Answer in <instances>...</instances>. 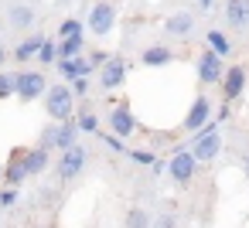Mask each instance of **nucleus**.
<instances>
[{
	"label": "nucleus",
	"instance_id": "obj_1",
	"mask_svg": "<svg viewBox=\"0 0 249 228\" xmlns=\"http://www.w3.org/2000/svg\"><path fill=\"white\" fill-rule=\"evenodd\" d=\"M188 150H191V157H195L198 163L212 160V157H215V153L222 150V136H218L215 123H205L201 130H195V136L188 140Z\"/></svg>",
	"mask_w": 249,
	"mask_h": 228
},
{
	"label": "nucleus",
	"instance_id": "obj_2",
	"mask_svg": "<svg viewBox=\"0 0 249 228\" xmlns=\"http://www.w3.org/2000/svg\"><path fill=\"white\" fill-rule=\"evenodd\" d=\"M75 136H79V126H75V119L69 116V119H52V126H45L41 130V140H38V147H45V150H52V147H58V150H65V147H72L75 143Z\"/></svg>",
	"mask_w": 249,
	"mask_h": 228
},
{
	"label": "nucleus",
	"instance_id": "obj_3",
	"mask_svg": "<svg viewBox=\"0 0 249 228\" xmlns=\"http://www.w3.org/2000/svg\"><path fill=\"white\" fill-rule=\"evenodd\" d=\"M45 109H48V116H52L55 123L75 116V96H72V89H69V85H52V89H45Z\"/></svg>",
	"mask_w": 249,
	"mask_h": 228
},
{
	"label": "nucleus",
	"instance_id": "obj_4",
	"mask_svg": "<svg viewBox=\"0 0 249 228\" xmlns=\"http://www.w3.org/2000/svg\"><path fill=\"white\" fill-rule=\"evenodd\" d=\"M45 89H48V79L41 72H21V75H14V96L24 99V102H35L38 96H45Z\"/></svg>",
	"mask_w": 249,
	"mask_h": 228
},
{
	"label": "nucleus",
	"instance_id": "obj_5",
	"mask_svg": "<svg viewBox=\"0 0 249 228\" xmlns=\"http://www.w3.org/2000/svg\"><path fill=\"white\" fill-rule=\"evenodd\" d=\"M58 177L62 180H75L82 170H86V150L79 147V143H72V147H65L62 150V160H58Z\"/></svg>",
	"mask_w": 249,
	"mask_h": 228
},
{
	"label": "nucleus",
	"instance_id": "obj_6",
	"mask_svg": "<svg viewBox=\"0 0 249 228\" xmlns=\"http://www.w3.org/2000/svg\"><path fill=\"white\" fill-rule=\"evenodd\" d=\"M89 31L92 34H109L113 31V24H116V7L109 4V0H99V4H92V11H89Z\"/></svg>",
	"mask_w": 249,
	"mask_h": 228
},
{
	"label": "nucleus",
	"instance_id": "obj_7",
	"mask_svg": "<svg viewBox=\"0 0 249 228\" xmlns=\"http://www.w3.org/2000/svg\"><path fill=\"white\" fill-rule=\"evenodd\" d=\"M246 79H249V72L242 68V65H229V72H222V96H225V102H235L242 92H246Z\"/></svg>",
	"mask_w": 249,
	"mask_h": 228
},
{
	"label": "nucleus",
	"instance_id": "obj_8",
	"mask_svg": "<svg viewBox=\"0 0 249 228\" xmlns=\"http://www.w3.org/2000/svg\"><path fill=\"white\" fill-rule=\"evenodd\" d=\"M195 170H198V160L191 157V150H178V153L167 160V170H164V174H171L178 184H188V180L195 177Z\"/></svg>",
	"mask_w": 249,
	"mask_h": 228
},
{
	"label": "nucleus",
	"instance_id": "obj_9",
	"mask_svg": "<svg viewBox=\"0 0 249 228\" xmlns=\"http://www.w3.org/2000/svg\"><path fill=\"white\" fill-rule=\"evenodd\" d=\"M126 82V62L123 58H106L103 65H99V85L106 89V92H113V89H120Z\"/></svg>",
	"mask_w": 249,
	"mask_h": 228
},
{
	"label": "nucleus",
	"instance_id": "obj_10",
	"mask_svg": "<svg viewBox=\"0 0 249 228\" xmlns=\"http://www.w3.org/2000/svg\"><path fill=\"white\" fill-rule=\"evenodd\" d=\"M222 72H225L222 55H215L212 48H208V51H201V58H198V79H201L205 85H215V82L222 79Z\"/></svg>",
	"mask_w": 249,
	"mask_h": 228
},
{
	"label": "nucleus",
	"instance_id": "obj_11",
	"mask_svg": "<svg viewBox=\"0 0 249 228\" xmlns=\"http://www.w3.org/2000/svg\"><path fill=\"white\" fill-rule=\"evenodd\" d=\"M208 119H212V102H208V96H198V99L191 102L188 116H184V130L195 133V130H201Z\"/></svg>",
	"mask_w": 249,
	"mask_h": 228
},
{
	"label": "nucleus",
	"instance_id": "obj_12",
	"mask_svg": "<svg viewBox=\"0 0 249 228\" xmlns=\"http://www.w3.org/2000/svg\"><path fill=\"white\" fill-rule=\"evenodd\" d=\"M109 130L116 133V136H130L133 130H137V119H133V113H130V106H116L113 113H109Z\"/></svg>",
	"mask_w": 249,
	"mask_h": 228
},
{
	"label": "nucleus",
	"instance_id": "obj_13",
	"mask_svg": "<svg viewBox=\"0 0 249 228\" xmlns=\"http://www.w3.org/2000/svg\"><path fill=\"white\" fill-rule=\"evenodd\" d=\"M225 21L235 31L249 28V0H225Z\"/></svg>",
	"mask_w": 249,
	"mask_h": 228
},
{
	"label": "nucleus",
	"instance_id": "obj_14",
	"mask_svg": "<svg viewBox=\"0 0 249 228\" xmlns=\"http://www.w3.org/2000/svg\"><path fill=\"white\" fill-rule=\"evenodd\" d=\"M21 163H24L28 177H35V174H45L52 160H48V150H45V147H35V150H24V153H21Z\"/></svg>",
	"mask_w": 249,
	"mask_h": 228
},
{
	"label": "nucleus",
	"instance_id": "obj_15",
	"mask_svg": "<svg viewBox=\"0 0 249 228\" xmlns=\"http://www.w3.org/2000/svg\"><path fill=\"white\" fill-rule=\"evenodd\" d=\"M164 31L174 34V38H188V34L195 31V17H191V14H174V17H167Z\"/></svg>",
	"mask_w": 249,
	"mask_h": 228
},
{
	"label": "nucleus",
	"instance_id": "obj_16",
	"mask_svg": "<svg viewBox=\"0 0 249 228\" xmlns=\"http://www.w3.org/2000/svg\"><path fill=\"white\" fill-rule=\"evenodd\" d=\"M140 62H143L147 68H164V65H171V62H174V51L157 45V48H147V51L140 55Z\"/></svg>",
	"mask_w": 249,
	"mask_h": 228
},
{
	"label": "nucleus",
	"instance_id": "obj_17",
	"mask_svg": "<svg viewBox=\"0 0 249 228\" xmlns=\"http://www.w3.org/2000/svg\"><path fill=\"white\" fill-rule=\"evenodd\" d=\"M0 177H4V180H7L11 187H21V184H24L28 170H24V163H21V153H18V157H14V160H11V163L4 167V174H0Z\"/></svg>",
	"mask_w": 249,
	"mask_h": 228
},
{
	"label": "nucleus",
	"instance_id": "obj_18",
	"mask_svg": "<svg viewBox=\"0 0 249 228\" xmlns=\"http://www.w3.org/2000/svg\"><path fill=\"white\" fill-rule=\"evenodd\" d=\"M41 41H45L41 34H31L28 41H21V45L14 48V58H18V62H31V58L38 55V48H41Z\"/></svg>",
	"mask_w": 249,
	"mask_h": 228
},
{
	"label": "nucleus",
	"instance_id": "obj_19",
	"mask_svg": "<svg viewBox=\"0 0 249 228\" xmlns=\"http://www.w3.org/2000/svg\"><path fill=\"white\" fill-rule=\"evenodd\" d=\"M11 24H14V28H21V31H24V28H31V24H35V11H31V7H24V4H14V7H11Z\"/></svg>",
	"mask_w": 249,
	"mask_h": 228
},
{
	"label": "nucleus",
	"instance_id": "obj_20",
	"mask_svg": "<svg viewBox=\"0 0 249 228\" xmlns=\"http://www.w3.org/2000/svg\"><path fill=\"white\" fill-rule=\"evenodd\" d=\"M208 48H212L215 55H222V58H229V55H232V41H229L222 31H208Z\"/></svg>",
	"mask_w": 249,
	"mask_h": 228
},
{
	"label": "nucleus",
	"instance_id": "obj_21",
	"mask_svg": "<svg viewBox=\"0 0 249 228\" xmlns=\"http://www.w3.org/2000/svg\"><path fill=\"white\" fill-rule=\"evenodd\" d=\"M55 45H58V58H72V55L82 51V34H75V38H58Z\"/></svg>",
	"mask_w": 249,
	"mask_h": 228
},
{
	"label": "nucleus",
	"instance_id": "obj_22",
	"mask_svg": "<svg viewBox=\"0 0 249 228\" xmlns=\"http://www.w3.org/2000/svg\"><path fill=\"white\" fill-rule=\"evenodd\" d=\"M150 221H154V218H150L143 208H130V211H126V228H150Z\"/></svg>",
	"mask_w": 249,
	"mask_h": 228
},
{
	"label": "nucleus",
	"instance_id": "obj_23",
	"mask_svg": "<svg viewBox=\"0 0 249 228\" xmlns=\"http://www.w3.org/2000/svg\"><path fill=\"white\" fill-rule=\"evenodd\" d=\"M75 119V126L82 130V133H99V116L96 113H79V116H72Z\"/></svg>",
	"mask_w": 249,
	"mask_h": 228
},
{
	"label": "nucleus",
	"instance_id": "obj_24",
	"mask_svg": "<svg viewBox=\"0 0 249 228\" xmlns=\"http://www.w3.org/2000/svg\"><path fill=\"white\" fill-rule=\"evenodd\" d=\"M55 58H58V45L45 38L41 48H38V62H41V65H55Z\"/></svg>",
	"mask_w": 249,
	"mask_h": 228
},
{
	"label": "nucleus",
	"instance_id": "obj_25",
	"mask_svg": "<svg viewBox=\"0 0 249 228\" xmlns=\"http://www.w3.org/2000/svg\"><path fill=\"white\" fill-rule=\"evenodd\" d=\"M75 34H82V21H75V17H65V21L58 24V38H75Z\"/></svg>",
	"mask_w": 249,
	"mask_h": 228
},
{
	"label": "nucleus",
	"instance_id": "obj_26",
	"mask_svg": "<svg viewBox=\"0 0 249 228\" xmlns=\"http://www.w3.org/2000/svg\"><path fill=\"white\" fill-rule=\"evenodd\" d=\"M69 89H72V96H86V92H89V75H75V79H69Z\"/></svg>",
	"mask_w": 249,
	"mask_h": 228
},
{
	"label": "nucleus",
	"instance_id": "obj_27",
	"mask_svg": "<svg viewBox=\"0 0 249 228\" xmlns=\"http://www.w3.org/2000/svg\"><path fill=\"white\" fill-rule=\"evenodd\" d=\"M18 197H21V191H18V187H11V184L0 191V204H4V208H14V204H18Z\"/></svg>",
	"mask_w": 249,
	"mask_h": 228
},
{
	"label": "nucleus",
	"instance_id": "obj_28",
	"mask_svg": "<svg viewBox=\"0 0 249 228\" xmlns=\"http://www.w3.org/2000/svg\"><path fill=\"white\" fill-rule=\"evenodd\" d=\"M7 96H14V75L0 72V99H7Z\"/></svg>",
	"mask_w": 249,
	"mask_h": 228
},
{
	"label": "nucleus",
	"instance_id": "obj_29",
	"mask_svg": "<svg viewBox=\"0 0 249 228\" xmlns=\"http://www.w3.org/2000/svg\"><path fill=\"white\" fill-rule=\"evenodd\" d=\"M103 140H106V147H109V150H116V153H126V143H123V136H116V133H106Z\"/></svg>",
	"mask_w": 249,
	"mask_h": 228
},
{
	"label": "nucleus",
	"instance_id": "obj_30",
	"mask_svg": "<svg viewBox=\"0 0 249 228\" xmlns=\"http://www.w3.org/2000/svg\"><path fill=\"white\" fill-rule=\"evenodd\" d=\"M150 228H178V218H171V214H160L157 221H150Z\"/></svg>",
	"mask_w": 249,
	"mask_h": 228
},
{
	"label": "nucleus",
	"instance_id": "obj_31",
	"mask_svg": "<svg viewBox=\"0 0 249 228\" xmlns=\"http://www.w3.org/2000/svg\"><path fill=\"white\" fill-rule=\"evenodd\" d=\"M130 157H133V160H137V163H147V167H150V163H154V153H150V150H133V153H130Z\"/></svg>",
	"mask_w": 249,
	"mask_h": 228
},
{
	"label": "nucleus",
	"instance_id": "obj_32",
	"mask_svg": "<svg viewBox=\"0 0 249 228\" xmlns=\"http://www.w3.org/2000/svg\"><path fill=\"white\" fill-rule=\"evenodd\" d=\"M106 58H109L106 51H92V55H89V62H92V68H99V65H103Z\"/></svg>",
	"mask_w": 249,
	"mask_h": 228
},
{
	"label": "nucleus",
	"instance_id": "obj_33",
	"mask_svg": "<svg viewBox=\"0 0 249 228\" xmlns=\"http://www.w3.org/2000/svg\"><path fill=\"white\" fill-rule=\"evenodd\" d=\"M225 119H229V102H225V106L218 109V116H215V123H225Z\"/></svg>",
	"mask_w": 249,
	"mask_h": 228
},
{
	"label": "nucleus",
	"instance_id": "obj_34",
	"mask_svg": "<svg viewBox=\"0 0 249 228\" xmlns=\"http://www.w3.org/2000/svg\"><path fill=\"white\" fill-rule=\"evenodd\" d=\"M198 7L201 11H212V0H198Z\"/></svg>",
	"mask_w": 249,
	"mask_h": 228
},
{
	"label": "nucleus",
	"instance_id": "obj_35",
	"mask_svg": "<svg viewBox=\"0 0 249 228\" xmlns=\"http://www.w3.org/2000/svg\"><path fill=\"white\" fill-rule=\"evenodd\" d=\"M242 167H246V174H249V153H246V160H242Z\"/></svg>",
	"mask_w": 249,
	"mask_h": 228
},
{
	"label": "nucleus",
	"instance_id": "obj_36",
	"mask_svg": "<svg viewBox=\"0 0 249 228\" xmlns=\"http://www.w3.org/2000/svg\"><path fill=\"white\" fill-rule=\"evenodd\" d=\"M0 62H7V51H4V48H0Z\"/></svg>",
	"mask_w": 249,
	"mask_h": 228
},
{
	"label": "nucleus",
	"instance_id": "obj_37",
	"mask_svg": "<svg viewBox=\"0 0 249 228\" xmlns=\"http://www.w3.org/2000/svg\"><path fill=\"white\" fill-rule=\"evenodd\" d=\"M0 174H4V167H0Z\"/></svg>",
	"mask_w": 249,
	"mask_h": 228
}]
</instances>
